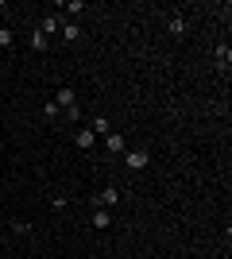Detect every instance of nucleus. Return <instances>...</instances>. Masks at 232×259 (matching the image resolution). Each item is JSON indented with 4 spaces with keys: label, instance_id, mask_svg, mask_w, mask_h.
Returning <instances> with one entry per match:
<instances>
[{
    "label": "nucleus",
    "instance_id": "obj_11",
    "mask_svg": "<svg viewBox=\"0 0 232 259\" xmlns=\"http://www.w3.org/2000/svg\"><path fill=\"white\" fill-rule=\"evenodd\" d=\"M93 228H112V217H109V209H93Z\"/></svg>",
    "mask_w": 232,
    "mask_h": 259
},
{
    "label": "nucleus",
    "instance_id": "obj_12",
    "mask_svg": "<svg viewBox=\"0 0 232 259\" xmlns=\"http://www.w3.org/2000/svg\"><path fill=\"white\" fill-rule=\"evenodd\" d=\"M31 47H35V51H39V54H43L47 47H51V39H47V35L39 31V27H35V31H31Z\"/></svg>",
    "mask_w": 232,
    "mask_h": 259
},
{
    "label": "nucleus",
    "instance_id": "obj_1",
    "mask_svg": "<svg viewBox=\"0 0 232 259\" xmlns=\"http://www.w3.org/2000/svg\"><path fill=\"white\" fill-rule=\"evenodd\" d=\"M55 105L62 108V112H66L70 120H77V116H81V108H77V97H74V89H58V93H55Z\"/></svg>",
    "mask_w": 232,
    "mask_h": 259
},
{
    "label": "nucleus",
    "instance_id": "obj_16",
    "mask_svg": "<svg viewBox=\"0 0 232 259\" xmlns=\"http://www.w3.org/2000/svg\"><path fill=\"white\" fill-rule=\"evenodd\" d=\"M0 259H8V255H0Z\"/></svg>",
    "mask_w": 232,
    "mask_h": 259
},
{
    "label": "nucleus",
    "instance_id": "obj_14",
    "mask_svg": "<svg viewBox=\"0 0 232 259\" xmlns=\"http://www.w3.org/2000/svg\"><path fill=\"white\" fill-rule=\"evenodd\" d=\"M8 228L16 232V236H27V232H31V225H27V221H8Z\"/></svg>",
    "mask_w": 232,
    "mask_h": 259
},
{
    "label": "nucleus",
    "instance_id": "obj_5",
    "mask_svg": "<svg viewBox=\"0 0 232 259\" xmlns=\"http://www.w3.org/2000/svg\"><path fill=\"white\" fill-rule=\"evenodd\" d=\"M74 143H77V147H81V151H89V147L97 143V136H93V132H89V128H77V132H74Z\"/></svg>",
    "mask_w": 232,
    "mask_h": 259
},
{
    "label": "nucleus",
    "instance_id": "obj_3",
    "mask_svg": "<svg viewBox=\"0 0 232 259\" xmlns=\"http://www.w3.org/2000/svg\"><path fill=\"white\" fill-rule=\"evenodd\" d=\"M93 201H97V209H109V205H116V201H120V190H116V186H105Z\"/></svg>",
    "mask_w": 232,
    "mask_h": 259
},
{
    "label": "nucleus",
    "instance_id": "obj_15",
    "mask_svg": "<svg viewBox=\"0 0 232 259\" xmlns=\"http://www.w3.org/2000/svg\"><path fill=\"white\" fill-rule=\"evenodd\" d=\"M0 244H4V236H0Z\"/></svg>",
    "mask_w": 232,
    "mask_h": 259
},
{
    "label": "nucleus",
    "instance_id": "obj_9",
    "mask_svg": "<svg viewBox=\"0 0 232 259\" xmlns=\"http://www.w3.org/2000/svg\"><path fill=\"white\" fill-rule=\"evenodd\" d=\"M89 132H93V136H109V132H112L109 116H93V124H89Z\"/></svg>",
    "mask_w": 232,
    "mask_h": 259
},
{
    "label": "nucleus",
    "instance_id": "obj_2",
    "mask_svg": "<svg viewBox=\"0 0 232 259\" xmlns=\"http://www.w3.org/2000/svg\"><path fill=\"white\" fill-rule=\"evenodd\" d=\"M147 162H151V155H147L144 147H135V151H124V166H128V170H144Z\"/></svg>",
    "mask_w": 232,
    "mask_h": 259
},
{
    "label": "nucleus",
    "instance_id": "obj_7",
    "mask_svg": "<svg viewBox=\"0 0 232 259\" xmlns=\"http://www.w3.org/2000/svg\"><path fill=\"white\" fill-rule=\"evenodd\" d=\"M186 27H190L186 16H170V23H166V31L174 35V39H182V35H186Z\"/></svg>",
    "mask_w": 232,
    "mask_h": 259
},
{
    "label": "nucleus",
    "instance_id": "obj_4",
    "mask_svg": "<svg viewBox=\"0 0 232 259\" xmlns=\"http://www.w3.org/2000/svg\"><path fill=\"white\" fill-rule=\"evenodd\" d=\"M213 58H217V70H221V74H228V66H232V51H228V43L217 47V51H213Z\"/></svg>",
    "mask_w": 232,
    "mask_h": 259
},
{
    "label": "nucleus",
    "instance_id": "obj_13",
    "mask_svg": "<svg viewBox=\"0 0 232 259\" xmlns=\"http://www.w3.org/2000/svg\"><path fill=\"white\" fill-rule=\"evenodd\" d=\"M0 47H4V51H12V47H16V35H12V27H0Z\"/></svg>",
    "mask_w": 232,
    "mask_h": 259
},
{
    "label": "nucleus",
    "instance_id": "obj_6",
    "mask_svg": "<svg viewBox=\"0 0 232 259\" xmlns=\"http://www.w3.org/2000/svg\"><path fill=\"white\" fill-rule=\"evenodd\" d=\"M105 147H109V155H124V151H128V147H124V136H116V132L105 136Z\"/></svg>",
    "mask_w": 232,
    "mask_h": 259
},
{
    "label": "nucleus",
    "instance_id": "obj_10",
    "mask_svg": "<svg viewBox=\"0 0 232 259\" xmlns=\"http://www.w3.org/2000/svg\"><path fill=\"white\" fill-rule=\"evenodd\" d=\"M39 31H43L47 39H51V35H55V31H62V20H58V16H47V20H43V27H39Z\"/></svg>",
    "mask_w": 232,
    "mask_h": 259
},
{
    "label": "nucleus",
    "instance_id": "obj_8",
    "mask_svg": "<svg viewBox=\"0 0 232 259\" xmlns=\"http://www.w3.org/2000/svg\"><path fill=\"white\" fill-rule=\"evenodd\" d=\"M62 43H81V27L77 23H62Z\"/></svg>",
    "mask_w": 232,
    "mask_h": 259
}]
</instances>
